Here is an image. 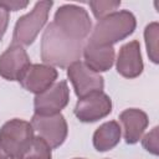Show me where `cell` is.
<instances>
[{
    "mask_svg": "<svg viewBox=\"0 0 159 159\" xmlns=\"http://www.w3.org/2000/svg\"><path fill=\"white\" fill-rule=\"evenodd\" d=\"M112 112V99L103 91L92 92L82 98H78L73 113L82 123H93Z\"/></svg>",
    "mask_w": 159,
    "mask_h": 159,
    "instance_id": "6",
    "label": "cell"
},
{
    "mask_svg": "<svg viewBox=\"0 0 159 159\" xmlns=\"http://www.w3.org/2000/svg\"><path fill=\"white\" fill-rule=\"evenodd\" d=\"M30 122L14 118L0 128V159H24L34 139Z\"/></svg>",
    "mask_w": 159,
    "mask_h": 159,
    "instance_id": "3",
    "label": "cell"
},
{
    "mask_svg": "<svg viewBox=\"0 0 159 159\" xmlns=\"http://www.w3.org/2000/svg\"><path fill=\"white\" fill-rule=\"evenodd\" d=\"M57 76V70L50 65L31 63L22 75V77L19 80V82L26 91L40 94L55 83Z\"/></svg>",
    "mask_w": 159,
    "mask_h": 159,
    "instance_id": "11",
    "label": "cell"
},
{
    "mask_svg": "<svg viewBox=\"0 0 159 159\" xmlns=\"http://www.w3.org/2000/svg\"><path fill=\"white\" fill-rule=\"evenodd\" d=\"M135 27V16L129 10L116 11L97 21L87 41L94 45L113 46L130 36Z\"/></svg>",
    "mask_w": 159,
    "mask_h": 159,
    "instance_id": "2",
    "label": "cell"
},
{
    "mask_svg": "<svg viewBox=\"0 0 159 159\" xmlns=\"http://www.w3.org/2000/svg\"><path fill=\"white\" fill-rule=\"evenodd\" d=\"M67 77L71 81L78 98H82L92 92L103 91L104 88L103 77L87 67L82 61H76L67 67Z\"/></svg>",
    "mask_w": 159,
    "mask_h": 159,
    "instance_id": "9",
    "label": "cell"
},
{
    "mask_svg": "<svg viewBox=\"0 0 159 159\" xmlns=\"http://www.w3.org/2000/svg\"><path fill=\"white\" fill-rule=\"evenodd\" d=\"M52 148L47 144V142L39 137H34L31 145L25 154L24 159H52Z\"/></svg>",
    "mask_w": 159,
    "mask_h": 159,
    "instance_id": "17",
    "label": "cell"
},
{
    "mask_svg": "<svg viewBox=\"0 0 159 159\" xmlns=\"http://www.w3.org/2000/svg\"><path fill=\"white\" fill-rule=\"evenodd\" d=\"M31 125L52 149L62 145L68 134L66 118L61 113L52 116H40L35 113L31 118Z\"/></svg>",
    "mask_w": 159,
    "mask_h": 159,
    "instance_id": "7",
    "label": "cell"
},
{
    "mask_svg": "<svg viewBox=\"0 0 159 159\" xmlns=\"http://www.w3.org/2000/svg\"><path fill=\"white\" fill-rule=\"evenodd\" d=\"M119 120L122 123L123 137L127 144L138 143L149 124L147 113L138 108L124 109L119 114Z\"/></svg>",
    "mask_w": 159,
    "mask_h": 159,
    "instance_id": "13",
    "label": "cell"
},
{
    "mask_svg": "<svg viewBox=\"0 0 159 159\" xmlns=\"http://www.w3.org/2000/svg\"><path fill=\"white\" fill-rule=\"evenodd\" d=\"M82 55L84 57V63L92 71L99 73L111 70L116 60V51L113 46L94 45L86 41Z\"/></svg>",
    "mask_w": 159,
    "mask_h": 159,
    "instance_id": "14",
    "label": "cell"
},
{
    "mask_svg": "<svg viewBox=\"0 0 159 159\" xmlns=\"http://www.w3.org/2000/svg\"><path fill=\"white\" fill-rule=\"evenodd\" d=\"M122 128L116 120L101 124L93 133V147L97 152H108L113 149L120 140Z\"/></svg>",
    "mask_w": 159,
    "mask_h": 159,
    "instance_id": "15",
    "label": "cell"
},
{
    "mask_svg": "<svg viewBox=\"0 0 159 159\" xmlns=\"http://www.w3.org/2000/svg\"><path fill=\"white\" fill-rule=\"evenodd\" d=\"M9 20H10V15L9 11H6L4 7L0 6V40L4 37L7 25H9Z\"/></svg>",
    "mask_w": 159,
    "mask_h": 159,
    "instance_id": "21",
    "label": "cell"
},
{
    "mask_svg": "<svg viewBox=\"0 0 159 159\" xmlns=\"http://www.w3.org/2000/svg\"><path fill=\"white\" fill-rule=\"evenodd\" d=\"M117 72L125 78H135L142 75L144 65L140 53V43L137 40L124 43L116 60Z\"/></svg>",
    "mask_w": 159,
    "mask_h": 159,
    "instance_id": "12",
    "label": "cell"
},
{
    "mask_svg": "<svg viewBox=\"0 0 159 159\" xmlns=\"http://www.w3.org/2000/svg\"><path fill=\"white\" fill-rule=\"evenodd\" d=\"M86 41L71 36L53 21L43 30L41 39V60L45 65L67 68L80 61Z\"/></svg>",
    "mask_w": 159,
    "mask_h": 159,
    "instance_id": "1",
    "label": "cell"
},
{
    "mask_svg": "<svg viewBox=\"0 0 159 159\" xmlns=\"http://www.w3.org/2000/svg\"><path fill=\"white\" fill-rule=\"evenodd\" d=\"M53 22L71 36L86 41L92 31V20L86 9L75 4L61 5L53 16Z\"/></svg>",
    "mask_w": 159,
    "mask_h": 159,
    "instance_id": "5",
    "label": "cell"
},
{
    "mask_svg": "<svg viewBox=\"0 0 159 159\" xmlns=\"http://www.w3.org/2000/svg\"><path fill=\"white\" fill-rule=\"evenodd\" d=\"M52 5L53 1H37L30 12L20 16L14 27L12 45L30 46L34 43L37 35L47 22Z\"/></svg>",
    "mask_w": 159,
    "mask_h": 159,
    "instance_id": "4",
    "label": "cell"
},
{
    "mask_svg": "<svg viewBox=\"0 0 159 159\" xmlns=\"http://www.w3.org/2000/svg\"><path fill=\"white\" fill-rule=\"evenodd\" d=\"M158 132H159V127H154L149 133H147L143 139H142V145L143 148L149 152L150 154L153 155H158L159 154V135H158Z\"/></svg>",
    "mask_w": 159,
    "mask_h": 159,
    "instance_id": "19",
    "label": "cell"
},
{
    "mask_svg": "<svg viewBox=\"0 0 159 159\" xmlns=\"http://www.w3.org/2000/svg\"><path fill=\"white\" fill-rule=\"evenodd\" d=\"M93 16L97 20L103 19L104 16L116 12L117 9L120 6V1L118 0H99V1H89L88 2Z\"/></svg>",
    "mask_w": 159,
    "mask_h": 159,
    "instance_id": "18",
    "label": "cell"
},
{
    "mask_svg": "<svg viewBox=\"0 0 159 159\" xmlns=\"http://www.w3.org/2000/svg\"><path fill=\"white\" fill-rule=\"evenodd\" d=\"M75 159H83V158H75Z\"/></svg>",
    "mask_w": 159,
    "mask_h": 159,
    "instance_id": "22",
    "label": "cell"
},
{
    "mask_svg": "<svg viewBox=\"0 0 159 159\" xmlns=\"http://www.w3.org/2000/svg\"><path fill=\"white\" fill-rule=\"evenodd\" d=\"M31 65L26 50L20 45H10L0 55V76L7 81H19Z\"/></svg>",
    "mask_w": 159,
    "mask_h": 159,
    "instance_id": "10",
    "label": "cell"
},
{
    "mask_svg": "<svg viewBox=\"0 0 159 159\" xmlns=\"http://www.w3.org/2000/svg\"><path fill=\"white\" fill-rule=\"evenodd\" d=\"M70 89L65 80L53 83L45 92L36 94L34 98L35 113L40 116H52L61 113L68 104Z\"/></svg>",
    "mask_w": 159,
    "mask_h": 159,
    "instance_id": "8",
    "label": "cell"
},
{
    "mask_svg": "<svg viewBox=\"0 0 159 159\" xmlns=\"http://www.w3.org/2000/svg\"><path fill=\"white\" fill-rule=\"evenodd\" d=\"M29 5V1H19V0H0V6L6 11H17L22 10Z\"/></svg>",
    "mask_w": 159,
    "mask_h": 159,
    "instance_id": "20",
    "label": "cell"
},
{
    "mask_svg": "<svg viewBox=\"0 0 159 159\" xmlns=\"http://www.w3.org/2000/svg\"><path fill=\"white\" fill-rule=\"evenodd\" d=\"M158 32H159V25L157 21H153L148 24L144 29V40L147 46V53L149 60L153 63L159 62L158 57Z\"/></svg>",
    "mask_w": 159,
    "mask_h": 159,
    "instance_id": "16",
    "label": "cell"
}]
</instances>
